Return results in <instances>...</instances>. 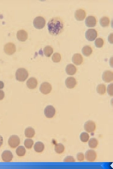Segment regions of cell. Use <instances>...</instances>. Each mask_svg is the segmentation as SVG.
Returning a JSON list of instances; mask_svg holds the SVG:
<instances>
[{
	"instance_id": "34",
	"label": "cell",
	"mask_w": 113,
	"mask_h": 169,
	"mask_svg": "<svg viewBox=\"0 0 113 169\" xmlns=\"http://www.w3.org/2000/svg\"><path fill=\"white\" fill-rule=\"evenodd\" d=\"M77 159L80 162H82L84 160V154L82 152H79L77 155Z\"/></svg>"
},
{
	"instance_id": "12",
	"label": "cell",
	"mask_w": 113,
	"mask_h": 169,
	"mask_svg": "<svg viewBox=\"0 0 113 169\" xmlns=\"http://www.w3.org/2000/svg\"><path fill=\"white\" fill-rule=\"evenodd\" d=\"M96 19L94 16H88L86 19L85 23L86 26L88 27H94L96 24Z\"/></svg>"
},
{
	"instance_id": "4",
	"label": "cell",
	"mask_w": 113,
	"mask_h": 169,
	"mask_svg": "<svg viewBox=\"0 0 113 169\" xmlns=\"http://www.w3.org/2000/svg\"><path fill=\"white\" fill-rule=\"evenodd\" d=\"M3 50L5 53L7 55H13L16 52V46L13 43H8L4 46Z\"/></svg>"
},
{
	"instance_id": "37",
	"label": "cell",
	"mask_w": 113,
	"mask_h": 169,
	"mask_svg": "<svg viewBox=\"0 0 113 169\" xmlns=\"http://www.w3.org/2000/svg\"><path fill=\"white\" fill-rule=\"evenodd\" d=\"M5 94L2 90H0V100H2L5 98Z\"/></svg>"
},
{
	"instance_id": "32",
	"label": "cell",
	"mask_w": 113,
	"mask_h": 169,
	"mask_svg": "<svg viewBox=\"0 0 113 169\" xmlns=\"http://www.w3.org/2000/svg\"><path fill=\"white\" fill-rule=\"evenodd\" d=\"M95 44L97 47L101 48L104 45V41L103 38H98L96 39Z\"/></svg>"
},
{
	"instance_id": "6",
	"label": "cell",
	"mask_w": 113,
	"mask_h": 169,
	"mask_svg": "<svg viewBox=\"0 0 113 169\" xmlns=\"http://www.w3.org/2000/svg\"><path fill=\"white\" fill-rule=\"evenodd\" d=\"M85 36L86 39L89 41H93L98 36V32L94 29H90L86 32Z\"/></svg>"
},
{
	"instance_id": "14",
	"label": "cell",
	"mask_w": 113,
	"mask_h": 169,
	"mask_svg": "<svg viewBox=\"0 0 113 169\" xmlns=\"http://www.w3.org/2000/svg\"><path fill=\"white\" fill-rule=\"evenodd\" d=\"M1 157L4 162H8L11 161L13 159V155L10 151L5 150L3 152Z\"/></svg>"
},
{
	"instance_id": "26",
	"label": "cell",
	"mask_w": 113,
	"mask_h": 169,
	"mask_svg": "<svg viewBox=\"0 0 113 169\" xmlns=\"http://www.w3.org/2000/svg\"><path fill=\"white\" fill-rule=\"evenodd\" d=\"M53 48L50 46H47L44 48L43 52L47 57H50L53 52Z\"/></svg>"
},
{
	"instance_id": "38",
	"label": "cell",
	"mask_w": 113,
	"mask_h": 169,
	"mask_svg": "<svg viewBox=\"0 0 113 169\" xmlns=\"http://www.w3.org/2000/svg\"><path fill=\"white\" fill-rule=\"evenodd\" d=\"M3 143V139L1 135H0V147H1Z\"/></svg>"
},
{
	"instance_id": "8",
	"label": "cell",
	"mask_w": 113,
	"mask_h": 169,
	"mask_svg": "<svg viewBox=\"0 0 113 169\" xmlns=\"http://www.w3.org/2000/svg\"><path fill=\"white\" fill-rule=\"evenodd\" d=\"M44 114L47 118H53L56 114L55 109L52 106H47L44 109Z\"/></svg>"
},
{
	"instance_id": "24",
	"label": "cell",
	"mask_w": 113,
	"mask_h": 169,
	"mask_svg": "<svg viewBox=\"0 0 113 169\" xmlns=\"http://www.w3.org/2000/svg\"><path fill=\"white\" fill-rule=\"evenodd\" d=\"M54 150L57 153L61 154L65 150V147L62 143H57L55 145Z\"/></svg>"
},
{
	"instance_id": "3",
	"label": "cell",
	"mask_w": 113,
	"mask_h": 169,
	"mask_svg": "<svg viewBox=\"0 0 113 169\" xmlns=\"http://www.w3.org/2000/svg\"><path fill=\"white\" fill-rule=\"evenodd\" d=\"M46 23V19L42 16H39L34 19L33 25L34 27L38 29H43L45 26Z\"/></svg>"
},
{
	"instance_id": "33",
	"label": "cell",
	"mask_w": 113,
	"mask_h": 169,
	"mask_svg": "<svg viewBox=\"0 0 113 169\" xmlns=\"http://www.w3.org/2000/svg\"><path fill=\"white\" fill-rule=\"evenodd\" d=\"M63 161L65 162H75V160L73 157L68 156L64 159Z\"/></svg>"
},
{
	"instance_id": "5",
	"label": "cell",
	"mask_w": 113,
	"mask_h": 169,
	"mask_svg": "<svg viewBox=\"0 0 113 169\" xmlns=\"http://www.w3.org/2000/svg\"><path fill=\"white\" fill-rule=\"evenodd\" d=\"M52 90L51 84L47 82L42 83L40 87V91L41 93L44 95L50 94Z\"/></svg>"
},
{
	"instance_id": "27",
	"label": "cell",
	"mask_w": 113,
	"mask_h": 169,
	"mask_svg": "<svg viewBox=\"0 0 113 169\" xmlns=\"http://www.w3.org/2000/svg\"><path fill=\"white\" fill-rule=\"evenodd\" d=\"M26 150L25 147L23 146H20L16 149V154L19 157H22L25 155Z\"/></svg>"
},
{
	"instance_id": "17",
	"label": "cell",
	"mask_w": 113,
	"mask_h": 169,
	"mask_svg": "<svg viewBox=\"0 0 113 169\" xmlns=\"http://www.w3.org/2000/svg\"><path fill=\"white\" fill-rule=\"evenodd\" d=\"M72 62L76 65H80L82 63L83 61L82 55L80 53H75L73 56Z\"/></svg>"
},
{
	"instance_id": "18",
	"label": "cell",
	"mask_w": 113,
	"mask_h": 169,
	"mask_svg": "<svg viewBox=\"0 0 113 169\" xmlns=\"http://www.w3.org/2000/svg\"><path fill=\"white\" fill-rule=\"evenodd\" d=\"M17 38L20 41L25 42L28 38L27 32L24 30H18L17 33Z\"/></svg>"
},
{
	"instance_id": "39",
	"label": "cell",
	"mask_w": 113,
	"mask_h": 169,
	"mask_svg": "<svg viewBox=\"0 0 113 169\" xmlns=\"http://www.w3.org/2000/svg\"><path fill=\"white\" fill-rule=\"evenodd\" d=\"M4 87V84L3 82L0 81V89H2Z\"/></svg>"
},
{
	"instance_id": "31",
	"label": "cell",
	"mask_w": 113,
	"mask_h": 169,
	"mask_svg": "<svg viewBox=\"0 0 113 169\" xmlns=\"http://www.w3.org/2000/svg\"><path fill=\"white\" fill-rule=\"evenodd\" d=\"M34 144V141L31 139H27L24 141V145L27 149H31Z\"/></svg>"
},
{
	"instance_id": "15",
	"label": "cell",
	"mask_w": 113,
	"mask_h": 169,
	"mask_svg": "<svg viewBox=\"0 0 113 169\" xmlns=\"http://www.w3.org/2000/svg\"><path fill=\"white\" fill-rule=\"evenodd\" d=\"M66 87L69 89L74 88L77 84V82L75 78L73 77H69L67 78L65 81Z\"/></svg>"
},
{
	"instance_id": "2",
	"label": "cell",
	"mask_w": 113,
	"mask_h": 169,
	"mask_svg": "<svg viewBox=\"0 0 113 169\" xmlns=\"http://www.w3.org/2000/svg\"><path fill=\"white\" fill-rule=\"evenodd\" d=\"M29 75V73L25 68H19L16 72V80L19 82L25 81Z\"/></svg>"
},
{
	"instance_id": "11",
	"label": "cell",
	"mask_w": 113,
	"mask_h": 169,
	"mask_svg": "<svg viewBox=\"0 0 113 169\" xmlns=\"http://www.w3.org/2000/svg\"><path fill=\"white\" fill-rule=\"evenodd\" d=\"M86 16V12L83 9H79L76 10L75 12V17L77 21H83Z\"/></svg>"
},
{
	"instance_id": "35",
	"label": "cell",
	"mask_w": 113,
	"mask_h": 169,
	"mask_svg": "<svg viewBox=\"0 0 113 169\" xmlns=\"http://www.w3.org/2000/svg\"><path fill=\"white\" fill-rule=\"evenodd\" d=\"M107 92L109 95L113 96V83L110 84L107 88Z\"/></svg>"
},
{
	"instance_id": "7",
	"label": "cell",
	"mask_w": 113,
	"mask_h": 169,
	"mask_svg": "<svg viewBox=\"0 0 113 169\" xmlns=\"http://www.w3.org/2000/svg\"><path fill=\"white\" fill-rule=\"evenodd\" d=\"M20 143V139L17 135L11 136L8 140L9 146L11 148H15L19 145Z\"/></svg>"
},
{
	"instance_id": "9",
	"label": "cell",
	"mask_w": 113,
	"mask_h": 169,
	"mask_svg": "<svg viewBox=\"0 0 113 169\" xmlns=\"http://www.w3.org/2000/svg\"><path fill=\"white\" fill-rule=\"evenodd\" d=\"M96 128V123L92 121H88L84 124V129L88 132H93L95 131Z\"/></svg>"
},
{
	"instance_id": "36",
	"label": "cell",
	"mask_w": 113,
	"mask_h": 169,
	"mask_svg": "<svg viewBox=\"0 0 113 169\" xmlns=\"http://www.w3.org/2000/svg\"><path fill=\"white\" fill-rule=\"evenodd\" d=\"M113 33H112L110 34V35H109L108 39V41L111 44H113Z\"/></svg>"
},
{
	"instance_id": "10",
	"label": "cell",
	"mask_w": 113,
	"mask_h": 169,
	"mask_svg": "<svg viewBox=\"0 0 113 169\" xmlns=\"http://www.w3.org/2000/svg\"><path fill=\"white\" fill-rule=\"evenodd\" d=\"M85 158L89 162H94L97 157V154L94 150H87L85 153Z\"/></svg>"
},
{
	"instance_id": "22",
	"label": "cell",
	"mask_w": 113,
	"mask_h": 169,
	"mask_svg": "<svg viewBox=\"0 0 113 169\" xmlns=\"http://www.w3.org/2000/svg\"><path fill=\"white\" fill-rule=\"evenodd\" d=\"M110 19L107 16H104L100 19V25L103 27H107L110 25Z\"/></svg>"
},
{
	"instance_id": "29",
	"label": "cell",
	"mask_w": 113,
	"mask_h": 169,
	"mask_svg": "<svg viewBox=\"0 0 113 169\" xmlns=\"http://www.w3.org/2000/svg\"><path fill=\"white\" fill-rule=\"evenodd\" d=\"M61 55L58 53H54L52 57V61L55 63H58L61 61Z\"/></svg>"
},
{
	"instance_id": "28",
	"label": "cell",
	"mask_w": 113,
	"mask_h": 169,
	"mask_svg": "<svg viewBox=\"0 0 113 169\" xmlns=\"http://www.w3.org/2000/svg\"><path fill=\"white\" fill-rule=\"evenodd\" d=\"M98 144V140L95 138H91L89 142V145L90 148H96Z\"/></svg>"
},
{
	"instance_id": "25",
	"label": "cell",
	"mask_w": 113,
	"mask_h": 169,
	"mask_svg": "<svg viewBox=\"0 0 113 169\" xmlns=\"http://www.w3.org/2000/svg\"><path fill=\"white\" fill-rule=\"evenodd\" d=\"M96 91L100 95H103L106 92V86L104 84H100L97 87Z\"/></svg>"
},
{
	"instance_id": "30",
	"label": "cell",
	"mask_w": 113,
	"mask_h": 169,
	"mask_svg": "<svg viewBox=\"0 0 113 169\" xmlns=\"http://www.w3.org/2000/svg\"><path fill=\"white\" fill-rule=\"evenodd\" d=\"M80 139L82 142H86L89 140V134L86 132H82L80 136Z\"/></svg>"
},
{
	"instance_id": "21",
	"label": "cell",
	"mask_w": 113,
	"mask_h": 169,
	"mask_svg": "<svg viewBox=\"0 0 113 169\" xmlns=\"http://www.w3.org/2000/svg\"><path fill=\"white\" fill-rule=\"evenodd\" d=\"M35 132L34 129L31 127L27 128L25 131V135L27 138H32L34 136Z\"/></svg>"
},
{
	"instance_id": "23",
	"label": "cell",
	"mask_w": 113,
	"mask_h": 169,
	"mask_svg": "<svg viewBox=\"0 0 113 169\" xmlns=\"http://www.w3.org/2000/svg\"><path fill=\"white\" fill-rule=\"evenodd\" d=\"M82 52L83 55L86 56L90 55L93 52L92 47L89 46H86L82 48Z\"/></svg>"
},
{
	"instance_id": "13",
	"label": "cell",
	"mask_w": 113,
	"mask_h": 169,
	"mask_svg": "<svg viewBox=\"0 0 113 169\" xmlns=\"http://www.w3.org/2000/svg\"><path fill=\"white\" fill-rule=\"evenodd\" d=\"M102 79L106 82H110L113 80V72L110 71H105L102 75Z\"/></svg>"
},
{
	"instance_id": "20",
	"label": "cell",
	"mask_w": 113,
	"mask_h": 169,
	"mask_svg": "<svg viewBox=\"0 0 113 169\" xmlns=\"http://www.w3.org/2000/svg\"><path fill=\"white\" fill-rule=\"evenodd\" d=\"M34 148L35 151L38 152H43L45 148V145L41 142H36L34 145Z\"/></svg>"
},
{
	"instance_id": "19",
	"label": "cell",
	"mask_w": 113,
	"mask_h": 169,
	"mask_svg": "<svg viewBox=\"0 0 113 169\" xmlns=\"http://www.w3.org/2000/svg\"><path fill=\"white\" fill-rule=\"evenodd\" d=\"M66 71L67 74L70 75H74L77 71V68L72 64H69L66 66Z\"/></svg>"
},
{
	"instance_id": "1",
	"label": "cell",
	"mask_w": 113,
	"mask_h": 169,
	"mask_svg": "<svg viewBox=\"0 0 113 169\" xmlns=\"http://www.w3.org/2000/svg\"><path fill=\"white\" fill-rule=\"evenodd\" d=\"M64 24L62 19L59 17L51 19L47 24L48 29L52 35H57L62 33Z\"/></svg>"
},
{
	"instance_id": "16",
	"label": "cell",
	"mask_w": 113,
	"mask_h": 169,
	"mask_svg": "<svg viewBox=\"0 0 113 169\" xmlns=\"http://www.w3.org/2000/svg\"><path fill=\"white\" fill-rule=\"evenodd\" d=\"M38 84V80L34 78H31L28 79L27 82V86L31 89H34L37 88Z\"/></svg>"
}]
</instances>
